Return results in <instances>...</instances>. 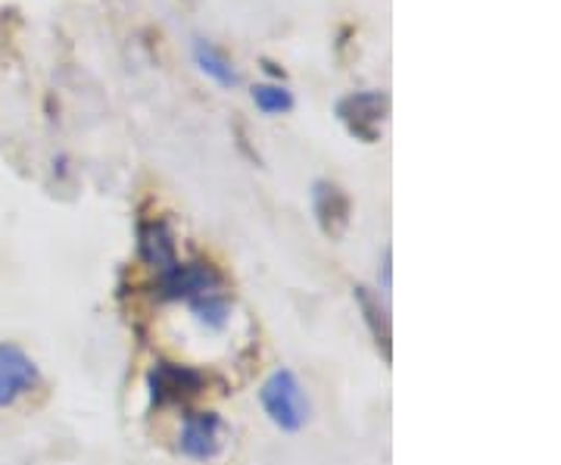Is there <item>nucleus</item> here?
<instances>
[{"label": "nucleus", "instance_id": "nucleus-12", "mask_svg": "<svg viewBox=\"0 0 561 465\" xmlns=\"http://www.w3.org/2000/svg\"><path fill=\"white\" fill-rule=\"evenodd\" d=\"M381 279H383V297L390 294V250H383V269H381Z\"/></svg>", "mask_w": 561, "mask_h": 465}, {"label": "nucleus", "instance_id": "nucleus-2", "mask_svg": "<svg viewBox=\"0 0 561 465\" xmlns=\"http://www.w3.org/2000/svg\"><path fill=\"white\" fill-rule=\"evenodd\" d=\"M260 404L265 416L287 434H297L312 416V404L302 390L300 378L290 368H275L260 387Z\"/></svg>", "mask_w": 561, "mask_h": 465}, {"label": "nucleus", "instance_id": "nucleus-1", "mask_svg": "<svg viewBox=\"0 0 561 465\" xmlns=\"http://www.w3.org/2000/svg\"><path fill=\"white\" fill-rule=\"evenodd\" d=\"M162 297L184 300L201 316L203 322L221 328L228 322V300H225V282L209 263H179L160 275Z\"/></svg>", "mask_w": 561, "mask_h": 465}, {"label": "nucleus", "instance_id": "nucleus-11", "mask_svg": "<svg viewBox=\"0 0 561 465\" xmlns=\"http://www.w3.org/2000/svg\"><path fill=\"white\" fill-rule=\"evenodd\" d=\"M250 94H253L256 110H262L265 116H278V113H290V110H294V94H290V88H284V84L265 81V84H256Z\"/></svg>", "mask_w": 561, "mask_h": 465}, {"label": "nucleus", "instance_id": "nucleus-5", "mask_svg": "<svg viewBox=\"0 0 561 465\" xmlns=\"http://www.w3.org/2000/svg\"><path fill=\"white\" fill-rule=\"evenodd\" d=\"M337 116L346 122V128L362 141H378L381 122L387 116V98L378 91H359L337 103Z\"/></svg>", "mask_w": 561, "mask_h": 465}, {"label": "nucleus", "instance_id": "nucleus-10", "mask_svg": "<svg viewBox=\"0 0 561 465\" xmlns=\"http://www.w3.org/2000/svg\"><path fill=\"white\" fill-rule=\"evenodd\" d=\"M356 304H359L365 325L375 338V344L383 350V360H390V316H387V306L381 304V297H375L368 287H356Z\"/></svg>", "mask_w": 561, "mask_h": 465}, {"label": "nucleus", "instance_id": "nucleus-7", "mask_svg": "<svg viewBox=\"0 0 561 465\" xmlns=\"http://www.w3.org/2000/svg\"><path fill=\"white\" fill-rule=\"evenodd\" d=\"M138 253L144 263L157 272H169L172 265H179V250H175V235L162 219L140 223L138 228Z\"/></svg>", "mask_w": 561, "mask_h": 465}, {"label": "nucleus", "instance_id": "nucleus-6", "mask_svg": "<svg viewBox=\"0 0 561 465\" xmlns=\"http://www.w3.org/2000/svg\"><path fill=\"white\" fill-rule=\"evenodd\" d=\"M221 419L216 412H191L181 428L179 450L187 460L213 463L221 453Z\"/></svg>", "mask_w": 561, "mask_h": 465}, {"label": "nucleus", "instance_id": "nucleus-8", "mask_svg": "<svg viewBox=\"0 0 561 465\" xmlns=\"http://www.w3.org/2000/svg\"><path fill=\"white\" fill-rule=\"evenodd\" d=\"M312 201H316L321 231H324L328 238H341L343 231H346V225H350V197L343 194L337 184L319 182L316 184Z\"/></svg>", "mask_w": 561, "mask_h": 465}, {"label": "nucleus", "instance_id": "nucleus-4", "mask_svg": "<svg viewBox=\"0 0 561 465\" xmlns=\"http://www.w3.org/2000/svg\"><path fill=\"white\" fill-rule=\"evenodd\" d=\"M38 382V365L22 347L0 344V409L13 406L25 394H32Z\"/></svg>", "mask_w": 561, "mask_h": 465}, {"label": "nucleus", "instance_id": "nucleus-9", "mask_svg": "<svg viewBox=\"0 0 561 465\" xmlns=\"http://www.w3.org/2000/svg\"><path fill=\"white\" fill-rule=\"evenodd\" d=\"M194 63H197V69H201L203 76L216 81L219 88H238L241 84V76H238L234 63L228 60L213 41H194Z\"/></svg>", "mask_w": 561, "mask_h": 465}, {"label": "nucleus", "instance_id": "nucleus-3", "mask_svg": "<svg viewBox=\"0 0 561 465\" xmlns=\"http://www.w3.org/2000/svg\"><path fill=\"white\" fill-rule=\"evenodd\" d=\"M147 385H150V394L157 404H187L194 397H201L203 387H206V378L203 372L191 368V365L179 363H157L147 375Z\"/></svg>", "mask_w": 561, "mask_h": 465}]
</instances>
